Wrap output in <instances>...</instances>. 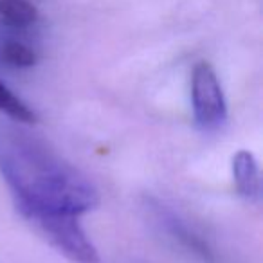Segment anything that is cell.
Returning <instances> with one entry per match:
<instances>
[{"label": "cell", "instance_id": "cell-1", "mask_svg": "<svg viewBox=\"0 0 263 263\" xmlns=\"http://www.w3.org/2000/svg\"><path fill=\"white\" fill-rule=\"evenodd\" d=\"M0 173L18 211L81 216L99 205L98 187L85 173L22 132L0 130Z\"/></svg>", "mask_w": 263, "mask_h": 263}, {"label": "cell", "instance_id": "cell-2", "mask_svg": "<svg viewBox=\"0 0 263 263\" xmlns=\"http://www.w3.org/2000/svg\"><path fill=\"white\" fill-rule=\"evenodd\" d=\"M51 247L72 263H101L96 245L80 223V216L56 211H18Z\"/></svg>", "mask_w": 263, "mask_h": 263}, {"label": "cell", "instance_id": "cell-3", "mask_svg": "<svg viewBox=\"0 0 263 263\" xmlns=\"http://www.w3.org/2000/svg\"><path fill=\"white\" fill-rule=\"evenodd\" d=\"M191 106L195 123L215 130L227 119V103L218 74L209 62H198L191 76Z\"/></svg>", "mask_w": 263, "mask_h": 263}, {"label": "cell", "instance_id": "cell-4", "mask_svg": "<svg viewBox=\"0 0 263 263\" xmlns=\"http://www.w3.org/2000/svg\"><path fill=\"white\" fill-rule=\"evenodd\" d=\"M234 186L240 197L249 202H258L261 197V175L256 157L247 150H240L233 157Z\"/></svg>", "mask_w": 263, "mask_h": 263}, {"label": "cell", "instance_id": "cell-5", "mask_svg": "<svg viewBox=\"0 0 263 263\" xmlns=\"http://www.w3.org/2000/svg\"><path fill=\"white\" fill-rule=\"evenodd\" d=\"M0 20L15 29H26L38 20V9L31 0H0Z\"/></svg>", "mask_w": 263, "mask_h": 263}, {"label": "cell", "instance_id": "cell-6", "mask_svg": "<svg viewBox=\"0 0 263 263\" xmlns=\"http://www.w3.org/2000/svg\"><path fill=\"white\" fill-rule=\"evenodd\" d=\"M0 112L16 123L34 124L38 121V114L22 98H18L4 81H0Z\"/></svg>", "mask_w": 263, "mask_h": 263}, {"label": "cell", "instance_id": "cell-7", "mask_svg": "<svg viewBox=\"0 0 263 263\" xmlns=\"http://www.w3.org/2000/svg\"><path fill=\"white\" fill-rule=\"evenodd\" d=\"M2 58L13 67H20V69H27L36 63V54L31 47H27L22 42H6L2 47Z\"/></svg>", "mask_w": 263, "mask_h": 263}]
</instances>
